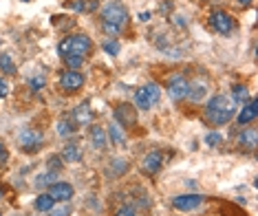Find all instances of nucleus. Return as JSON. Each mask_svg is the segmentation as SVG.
<instances>
[{
    "instance_id": "nucleus-4",
    "label": "nucleus",
    "mask_w": 258,
    "mask_h": 216,
    "mask_svg": "<svg viewBox=\"0 0 258 216\" xmlns=\"http://www.w3.org/2000/svg\"><path fill=\"white\" fill-rule=\"evenodd\" d=\"M210 27H212L216 33H221V36H227V33L234 31V18L227 11L216 9L210 14Z\"/></svg>"
},
{
    "instance_id": "nucleus-36",
    "label": "nucleus",
    "mask_w": 258,
    "mask_h": 216,
    "mask_svg": "<svg viewBox=\"0 0 258 216\" xmlns=\"http://www.w3.org/2000/svg\"><path fill=\"white\" fill-rule=\"evenodd\" d=\"M25 3H27V0H25Z\"/></svg>"
},
{
    "instance_id": "nucleus-34",
    "label": "nucleus",
    "mask_w": 258,
    "mask_h": 216,
    "mask_svg": "<svg viewBox=\"0 0 258 216\" xmlns=\"http://www.w3.org/2000/svg\"><path fill=\"white\" fill-rule=\"evenodd\" d=\"M238 5H243V7H247V5H251V0H236Z\"/></svg>"
},
{
    "instance_id": "nucleus-10",
    "label": "nucleus",
    "mask_w": 258,
    "mask_h": 216,
    "mask_svg": "<svg viewBox=\"0 0 258 216\" xmlns=\"http://www.w3.org/2000/svg\"><path fill=\"white\" fill-rule=\"evenodd\" d=\"M46 194L53 196V201H71L75 190L71 183H51L49 190H46Z\"/></svg>"
},
{
    "instance_id": "nucleus-19",
    "label": "nucleus",
    "mask_w": 258,
    "mask_h": 216,
    "mask_svg": "<svg viewBox=\"0 0 258 216\" xmlns=\"http://www.w3.org/2000/svg\"><path fill=\"white\" fill-rule=\"evenodd\" d=\"M108 135H110V143H115V146L126 143V135H124V130H121V126H117V121L108 126Z\"/></svg>"
},
{
    "instance_id": "nucleus-2",
    "label": "nucleus",
    "mask_w": 258,
    "mask_h": 216,
    "mask_svg": "<svg viewBox=\"0 0 258 216\" xmlns=\"http://www.w3.org/2000/svg\"><path fill=\"white\" fill-rule=\"evenodd\" d=\"M128 25V11L119 3H108L102 9V29L108 36H119Z\"/></svg>"
},
{
    "instance_id": "nucleus-13",
    "label": "nucleus",
    "mask_w": 258,
    "mask_h": 216,
    "mask_svg": "<svg viewBox=\"0 0 258 216\" xmlns=\"http://www.w3.org/2000/svg\"><path fill=\"white\" fill-rule=\"evenodd\" d=\"M161 163H163V157L159 150H155V153H148L144 157V172L146 174H155L161 170Z\"/></svg>"
},
{
    "instance_id": "nucleus-16",
    "label": "nucleus",
    "mask_w": 258,
    "mask_h": 216,
    "mask_svg": "<svg viewBox=\"0 0 258 216\" xmlns=\"http://www.w3.org/2000/svg\"><path fill=\"white\" fill-rule=\"evenodd\" d=\"M62 159L69 163H80L82 161V150L78 148V143H67L62 150Z\"/></svg>"
},
{
    "instance_id": "nucleus-9",
    "label": "nucleus",
    "mask_w": 258,
    "mask_h": 216,
    "mask_svg": "<svg viewBox=\"0 0 258 216\" xmlns=\"http://www.w3.org/2000/svg\"><path fill=\"white\" fill-rule=\"evenodd\" d=\"M203 203L201 194H179L172 198V207L181 209V212H190V209H197Z\"/></svg>"
},
{
    "instance_id": "nucleus-20",
    "label": "nucleus",
    "mask_w": 258,
    "mask_h": 216,
    "mask_svg": "<svg viewBox=\"0 0 258 216\" xmlns=\"http://www.w3.org/2000/svg\"><path fill=\"white\" fill-rule=\"evenodd\" d=\"M73 132H75V124H73V119L62 117L60 121H57V135H60V137H69V135H73Z\"/></svg>"
},
{
    "instance_id": "nucleus-5",
    "label": "nucleus",
    "mask_w": 258,
    "mask_h": 216,
    "mask_svg": "<svg viewBox=\"0 0 258 216\" xmlns=\"http://www.w3.org/2000/svg\"><path fill=\"white\" fill-rule=\"evenodd\" d=\"M82 86H84V75H82L80 71L69 68V71H64L60 75V89L64 93H78Z\"/></svg>"
},
{
    "instance_id": "nucleus-30",
    "label": "nucleus",
    "mask_w": 258,
    "mask_h": 216,
    "mask_svg": "<svg viewBox=\"0 0 258 216\" xmlns=\"http://www.w3.org/2000/svg\"><path fill=\"white\" fill-rule=\"evenodd\" d=\"M113 168H115V172H119V174H124L128 170V166H126L124 159H113Z\"/></svg>"
},
{
    "instance_id": "nucleus-31",
    "label": "nucleus",
    "mask_w": 258,
    "mask_h": 216,
    "mask_svg": "<svg viewBox=\"0 0 258 216\" xmlns=\"http://www.w3.org/2000/svg\"><path fill=\"white\" fill-rule=\"evenodd\" d=\"M9 95V84L5 80H0V99H5Z\"/></svg>"
},
{
    "instance_id": "nucleus-15",
    "label": "nucleus",
    "mask_w": 258,
    "mask_h": 216,
    "mask_svg": "<svg viewBox=\"0 0 258 216\" xmlns=\"http://www.w3.org/2000/svg\"><path fill=\"white\" fill-rule=\"evenodd\" d=\"M238 143L240 148H247V150H254L256 143H258V135H256V128H245L243 132L238 135Z\"/></svg>"
},
{
    "instance_id": "nucleus-26",
    "label": "nucleus",
    "mask_w": 258,
    "mask_h": 216,
    "mask_svg": "<svg viewBox=\"0 0 258 216\" xmlns=\"http://www.w3.org/2000/svg\"><path fill=\"white\" fill-rule=\"evenodd\" d=\"M62 60L67 62V66L73 68V71H78L82 64H84V57H80V55H67V57H62Z\"/></svg>"
},
{
    "instance_id": "nucleus-21",
    "label": "nucleus",
    "mask_w": 258,
    "mask_h": 216,
    "mask_svg": "<svg viewBox=\"0 0 258 216\" xmlns=\"http://www.w3.org/2000/svg\"><path fill=\"white\" fill-rule=\"evenodd\" d=\"M232 102H236V104H247V102H249V91H247V86H234Z\"/></svg>"
},
{
    "instance_id": "nucleus-3",
    "label": "nucleus",
    "mask_w": 258,
    "mask_h": 216,
    "mask_svg": "<svg viewBox=\"0 0 258 216\" xmlns=\"http://www.w3.org/2000/svg\"><path fill=\"white\" fill-rule=\"evenodd\" d=\"M93 49V42L89 36L84 33H78V36H69L67 40H62L60 46H57V53L62 57L67 55H80V57H86Z\"/></svg>"
},
{
    "instance_id": "nucleus-32",
    "label": "nucleus",
    "mask_w": 258,
    "mask_h": 216,
    "mask_svg": "<svg viewBox=\"0 0 258 216\" xmlns=\"http://www.w3.org/2000/svg\"><path fill=\"white\" fill-rule=\"evenodd\" d=\"M7 157H9V155H7V148H5V143L0 141V166H3V163L7 161Z\"/></svg>"
},
{
    "instance_id": "nucleus-7",
    "label": "nucleus",
    "mask_w": 258,
    "mask_h": 216,
    "mask_svg": "<svg viewBox=\"0 0 258 216\" xmlns=\"http://www.w3.org/2000/svg\"><path fill=\"white\" fill-rule=\"evenodd\" d=\"M18 141L25 153H36V150H40V146H42V135H40L38 130H33V128H25V130L20 132Z\"/></svg>"
},
{
    "instance_id": "nucleus-37",
    "label": "nucleus",
    "mask_w": 258,
    "mask_h": 216,
    "mask_svg": "<svg viewBox=\"0 0 258 216\" xmlns=\"http://www.w3.org/2000/svg\"><path fill=\"white\" fill-rule=\"evenodd\" d=\"M0 216H3V214H0Z\"/></svg>"
},
{
    "instance_id": "nucleus-17",
    "label": "nucleus",
    "mask_w": 258,
    "mask_h": 216,
    "mask_svg": "<svg viewBox=\"0 0 258 216\" xmlns=\"http://www.w3.org/2000/svg\"><path fill=\"white\" fill-rule=\"evenodd\" d=\"M142 91H144L146 99H148V102H150V106H155V104L159 102V97H161V89H159V84H155V82H150V84H146Z\"/></svg>"
},
{
    "instance_id": "nucleus-27",
    "label": "nucleus",
    "mask_w": 258,
    "mask_h": 216,
    "mask_svg": "<svg viewBox=\"0 0 258 216\" xmlns=\"http://www.w3.org/2000/svg\"><path fill=\"white\" fill-rule=\"evenodd\" d=\"M104 51H106L108 55H119V42H117V40H106V42H104Z\"/></svg>"
},
{
    "instance_id": "nucleus-12",
    "label": "nucleus",
    "mask_w": 258,
    "mask_h": 216,
    "mask_svg": "<svg viewBox=\"0 0 258 216\" xmlns=\"http://www.w3.org/2000/svg\"><path fill=\"white\" fill-rule=\"evenodd\" d=\"M93 117H95V115H93V110H91L89 104H80V106L73 110V117L71 119H73L75 126H89L93 121Z\"/></svg>"
},
{
    "instance_id": "nucleus-35",
    "label": "nucleus",
    "mask_w": 258,
    "mask_h": 216,
    "mask_svg": "<svg viewBox=\"0 0 258 216\" xmlns=\"http://www.w3.org/2000/svg\"><path fill=\"white\" fill-rule=\"evenodd\" d=\"M0 198H3V188H0Z\"/></svg>"
},
{
    "instance_id": "nucleus-1",
    "label": "nucleus",
    "mask_w": 258,
    "mask_h": 216,
    "mask_svg": "<svg viewBox=\"0 0 258 216\" xmlns=\"http://www.w3.org/2000/svg\"><path fill=\"white\" fill-rule=\"evenodd\" d=\"M236 115V108H234V102L232 97H225V95H214L205 104V117L212 121L214 126H225L230 124Z\"/></svg>"
},
{
    "instance_id": "nucleus-11",
    "label": "nucleus",
    "mask_w": 258,
    "mask_h": 216,
    "mask_svg": "<svg viewBox=\"0 0 258 216\" xmlns=\"http://www.w3.org/2000/svg\"><path fill=\"white\" fill-rule=\"evenodd\" d=\"M256 115H258V102H256V99H249L247 104H243L240 113L236 115V121L240 126H245V124H249V121H254Z\"/></svg>"
},
{
    "instance_id": "nucleus-24",
    "label": "nucleus",
    "mask_w": 258,
    "mask_h": 216,
    "mask_svg": "<svg viewBox=\"0 0 258 216\" xmlns=\"http://www.w3.org/2000/svg\"><path fill=\"white\" fill-rule=\"evenodd\" d=\"M0 68H3V73H7V75L16 73V64L11 62V55H0Z\"/></svg>"
},
{
    "instance_id": "nucleus-25",
    "label": "nucleus",
    "mask_w": 258,
    "mask_h": 216,
    "mask_svg": "<svg viewBox=\"0 0 258 216\" xmlns=\"http://www.w3.org/2000/svg\"><path fill=\"white\" fill-rule=\"evenodd\" d=\"M44 75L42 73H36L33 78H29V86H31V91H42L44 89Z\"/></svg>"
},
{
    "instance_id": "nucleus-28",
    "label": "nucleus",
    "mask_w": 258,
    "mask_h": 216,
    "mask_svg": "<svg viewBox=\"0 0 258 216\" xmlns=\"http://www.w3.org/2000/svg\"><path fill=\"white\" fill-rule=\"evenodd\" d=\"M221 141H223V137L219 135V132H208V135H205V143H208L210 148H216Z\"/></svg>"
},
{
    "instance_id": "nucleus-14",
    "label": "nucleus",
    "mask_w": 258,
    "mask_h": 216,
    "mask_svg": "<svg viewBox=\"0 0 258 216\" xmlns=\"http://www.w3.org/2000/svg\"><path fill=\"white\" fill-rule=\"evenodd\" d=\"M91 143L95 150H104L108 146V137H106V130L102 126H91Z\"/></svg>"
},
{
    "instance_id": "nucleus-23",
    "label": "nucleus",
    "mask_w": 258,
    "mask_h": 216,
    "mask_svg": "<svg viewBox=\"0 0 258 216\" xmlns=\"http://www.w3.org/2000/svg\"><path fill=\"white\" fill-rule=\"evenodd\" d=\"M135 106H137L139 110H150V108H152V106H150V102L146 99V95H144V91H142V89L135 93Z\"/></svg>"
},
{
    "instance_id": "nucleus-33",
    "label": "nucleus",
    "mask_w": 258,
    "mask_h": 216,
    "mask_svg": "<svg viewBox=\"0 0 258 216\" xmlns=\"http://www.w3.org/2000/svg\"><path fill=\"white\" fill-rule=\"evenodd\" d=\"M139 20H142V22H148V20H150V14H148V11H144V14H139Z\"/></svg>"
},
{
    "instance_id": "nucleus-29",
    "label": "nucleus",
    "mask_w": 258,
    "mask_h": 216,
    "mask_svg": "<svg viewBox=\"0 0 258 216\" xmlns=\"http://www.w3.org/2000/svg\"><path fill=\"white\" fill-rule=\"evenodd\" d=\"M115 216H137V212H135L131 205H121V207L115 212Z\"/></svg>"
},
{
    "instance_id": "nucleus-18",
    "label": "nucleus",
    "mask_w": 258,
    "mask_h": 216,
    "mask_svg": "<svg viewBox=\"0 0 258 216\" xmlns=\"http://www.w3.org/2000/svg\"><path fill=\"white\" fill-rule=\"evenodd\" d=\"M53 205H55L53 196H49L46 192H44V194H40V196L36 198V203H33V207H36L38 212H51V209H53Z\"/></svg>"
},
{
    "instance_id": "nucleus-8",
    "label": "nucleus",
    "mask_w": 258,
    "mask_h": 216,
    "mask_svg": "<svg viewBox=\"0 0 258 216\" xmlns=\"http://www.w3.org/2000/svg\"><path fill=\"white\" fill-rule=\"evenodd\" d=\"M115 119L119 121L117 126L121 128H133L137 124V108L128 106V104H119V106L115 108Z\"/></svg>"
},
{
    "instance_id": "nucleus-6",
    "label": "nucleus",
    "mask_w": 258,
    "mask_h": 216,
    "mask_svg": "<svg viewBox=\"0 0 258 216\" xmlns=\"http://www.w3.org/2000/svg\"><path fill=\"white\" fill-rule=\"evenodd\" d=\"M187 91H190V82H187L183 75H174V78L168 82V95H170L172 102H181V99H185Z\"/></svg>"
},
{
    "instance_id": "nucleus-22",
    "label": "nucleus",
    "mask_w": 258,
    "mask_h": 216,
    "mask_svg": "<svg viewBox=\"0 0 258 216\" xmlns=\"http://www.w3.org/2000/svg\"><path fill=\"white\" fill-rule=\"evenodd\" d=\"M73 9L80 11V14H86V11H95L97 9V3H89V0H75Z\"/></svg>"
}]
</instances>
